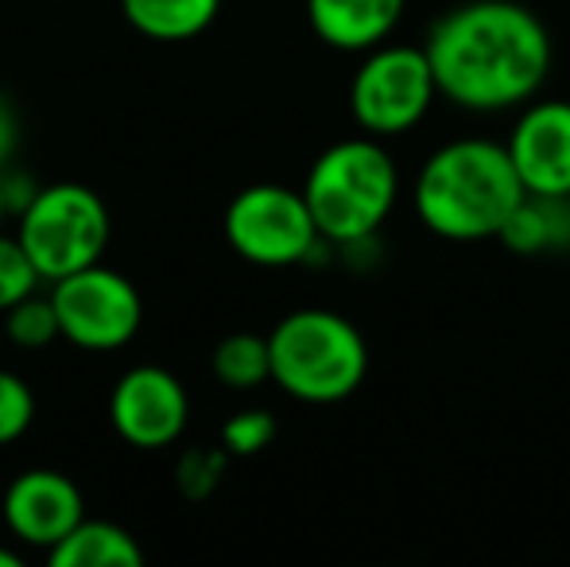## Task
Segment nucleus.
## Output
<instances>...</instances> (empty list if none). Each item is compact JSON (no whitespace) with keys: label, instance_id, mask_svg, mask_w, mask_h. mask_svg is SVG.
<instances>
[{"label":"nucleus","instance_id":"f257e3e1","mask_svg":"<svg viewBox=\"0 0 570 567\" xmlns=\"http://www.w3.org/2000/svg\"><path fill=\"white\" fill-rule=\"evenodd\" d=\"M423 47L443 101L465 114L528 106L556 62L548 23L520 0H462L431 23Z\"/></svg>","mask_w":570,"mask_h":567},{"label":"nucleus","instance_id":"f03ea898","mask_svg":"<svg viewBox=\"0 0 570 567\" xmlns=\"http://www.w3.org/2000/svg\"><path fill=\"white\" fill-rule=\"evenodd\" d=\"M524 195L509 144L489 137L446 140L423 159L412 183L420 226L454 245L497 242Z\"/></svg>","mask_w":570,"mask_h":567},{"label":"nucleus","instance_id":"7ed1b4c3","mask_svg":"<svg viewBox=\"0 0 570 567\" xmlns=\"http://www.w3.org/2000/svg\"><path fill=\"white\" fill-rule=\"evenodd\" d=\"M318 234L342 250L381 234L400 198V167L381 137H345L323 148L303 179Z\"/></svg>","mask_w":570,"mask_h":567},{"label":"nucleus","instance_id":"20e7f679","mask_svg":"<svg viewBox=\"0 0 570 567\" xmlns=\"http://www.w3.org/2000/svg\"><path fill=\"white\" fill-rule=\"evenodd\" d=\"M272 385L299 404H338L365 385L368 342L331 307L287 311L268 331Z\"/></svg>","mask_w":570,"mask_h":567},{"label":"nucleus","instance_id":"39448f33","mask_svg":"<svg viewBox=\"0 0 570 567\" xmlns=\"http://www.w3.org/2000/svg\"><path fill=\"white\" fill-rule=\"evenodd\" d=\"M109 206L86 183H51L16 218V237L47 284L90 268L109 250Z\"/></svg>","mask_w":570,"mask_h":567},{"label":"nucleus","instance_id":"423d86ee","mask_svg":"<svg viewBox=\"0 0 570 567\" xmlns=\"http://www.w3.org/2000/svg\"><path fill=\"white\" fill-rule=\"evenodd\" d=\"M443 98L423 43H381L361 55L350 78V114L368 137H404Z\"/></svg>","mask_w":570,"mask_h":567},{"label":"nucleus","instance_id":"0eeeda50","mask_svg":"<svg viewBox=\"0 0 570 567\" xmlns=\"http://www.w3.org/2000/svg\"><path fill=\"white\" fill-rule=\"evenodd\" d=\"M229 250L240 261L256 268H295L311 265L323 245H331L318 234V222L307 206L303 187H284V183H253L237 190L226 206Z\"/></svg>","mask_w":570,"mask_h":567},{"label":"nucleus","instance_id":"6e6552de","mask_svg":"<svg viewBox=\"0 0 570 567\" xmlns=\"http://www.w3.org/2000/svg\"><path fill=\"white\" fill-rule=\"evenodd\" d=\"M51 303L59 311L62 342L86 354H109L128 346L144 323V300L136 284L101 261L55 281Z\"/></svg>","mask_w":570,"mask_h":567},{"label":"nucleus","instance_id":"1a4fd4ad","mask_svg":"<svg viewBox=\"0 0 570 567\" xmlns=\"http://www.w3.org/2000/svg\"><path fill=\"white\" fill-rule=\"evenodd\" d=\"M109 424L136 451H167L187 436V385L164 365H132L109 393Z\"/></svg>","mask_w":570,"mask_h":567},{"label":"nucleus","instance_id":"9d476101","mask_svg":"<svg viewBox=\"0 0 570 567\" xmlns=\"http://www.w3.org/2000/svg\"><path fill=\"white\" fill-rule=\"evenodd\" d=\"M0 517L12 540L51 553L78 521H86V498L70 475L55 467H31L8 482Z\"/></svg>","mask_w":570,"mask_h":567},{"label":"nucleus","instance_id":"9b49d317","mask_svg":"<svg viewBox=\"0 0 570 567\" xmlns=\"http://www.w3.org/2000/svg\"><path fill=\"white\" fill-rule=\"evenodd\" d=\"M509 156L528 195H570V101L532 98L517 109Z\"/></svg>","mask_w":570,"mask_h":567},{"label":"nucleus","instance_id":"f8f14e48","mask_svg":"<svg viewBox=\"0 0 570 567\" xmlns=\"http://www.w3.org/2000/svg\"><path fill=\"white\" fill-rule=\"evenodd\" d=\"M318 43L342 55H365L396 36L407 0H303Z\"/></svg>","mask_w":570,"mask_h":567},{"label":"nucleus","instance_id":"ddd939ff","mask_svg":"<svg viewBox=\"0 0 570 567\" xmlns=\"http://www.w3.org/2000/svg\"><path fill=\"white\" fill-rule=\"evenodd\" d=\"M497 242L517 257H548L570 250V195H524Z\"/></svg>","mask_w":570,"mask_h":567},{"label":"nucleus","instance_id":"4468645a","mask_svg":"<svg viewBox=\"0 0 570 567\" xmlns=\"http://www.w3.org/2000/svg\"><path fill=\"white\" fill-rule=\"evenodd\" d=\"M51 567H136L144 564V548L128 529L101 517L78 521L59 545L47 553Z\"/></svg>","mask_w":570,"mask_h":567},{"label":"nucleus","instance_id":"2eb2a0df","mask_svg":"<svg viewBox=\"0 0 570 567\" xmlns=\"http://www.w3.org/2000/svg\"><path fill=\"white\" fill-rule=\"evenodd\" d=\"M120 12L144 39L187 43L218 20L222 0H120Z\"/></svg>","mask_w":570,"mask_h":567},{"label":"nucleus","instance_id":"dca6fc26","mask_svg":"<svg viewBox=\"0 0 570 567\" xmlns=\"http://www.w3.org/2000/svg\"><path fill=\"white\" fill-rule=\"evenodd\" d=\"M214 378L222 381L233 393H253V389L268 385L272 381V346L268 334L237 331L214 346L210 358Z\"/></svg>","mask_w":570,"mask_h":567},{"label":"nucleus","instance_id":"f3484780","mask_svg":"<svg viewBox=\"0 0 570 567\" xmlns=\"http://www.w3.org/2000/svg\"><path fill=\"white\" fill-rule=\"evenodd\" d=\"M0 326H4V342L20 350H47L55 339H62L59 326V311H55L51 295H28L16 307H8L0 315Z\"/></svg>","mask_w":570,"mask_h":567},{"label":"nucleus","instance_id":"a211bd4d","mask_svg":"<svg viewBox=\"0 0 570 567\" xmlns=\"http://www.w3.org/2000/svg\"><path fill=\"white\" fill-rule=\"evenodd\" d=\"M233 454L226 447H187L175 462V490L187 501H206L210 493H218L222 478L229 470Z\"/></svg>","mask_w":570,"mask_h":567},{"label":"nucleus","instance_id":"6ab92c4d","mask_svg":"<svg viewBox=\"0 0 570 567\" xmlns=\"http://www.w3.org/2000/svg\"><path fill=\"white\" fill-rule=\"evenodd\" d=\"M39 284H43V273L28 257L20 237L0 234V315L20 300H28V295H36Z\"/></svg>","mask_w":570,"mask_h":567},{"label":"nucleus","instance_id":"aec40b11","mask_svg":"<svg viewBox=\"0 0 570 567\" xmlns=\"http://www.w3.org/2000/svg\"><path fill=\"white\" fill-rule=\"evenodd\" d=\"M276 417L268 409H240L222 424V439L218 443L226 447L233 459H253V454L268 451L276 443Z\"/></svg>","mask_w":570,"mask_h":567},{"label":"nucleus","instance_id":"412c9836","mask_svg":"<svg viewBox=\"0 0 570 567\" xmlns=\"http://www.w3.org/2000/svg\"><path fill=\"white\" fill-rule=\"evenodd\" d=\"M36 424V393L12 370H0V447H12Z\"/></svg>","mask_w":570,"mask_h":567},{"label":"nucleus","instance_id":"4be33fe9","mask_svg":"<svg viewBox=\"0 0 570 567\" xmlns=\"http://www.w3.org/2000/svg\"><path fill=\"white\" fill-rule=\"evenodd\" d=\"M20 140H23V129H20V117H16L12 101L0 94V172H8L20 151Z\"/></svg>","mask_w":570,"mask_h":567},{"label":"nucleus","instance_id":"5701e85b","mask_svg":"<svg viewBox=\"0 0 570 567\" xmlns=\"http://www.w3.org/2000/svg\"><path fill=\"white\" fill-rule=\"evenodd\" d=\"M8 218H16L12 214V203H8V187H4V172H0V234H4Z\"/></svg>","mask_w":570,"mask_h":567},{"label":"nucleus","instance_id":"b1692460","mask_svg":"<svg viewBox=\"0 0 570 567\" xmlns=\"http://www.w3.org/2000/svg\"><path fill=\"white\" fill-rule=\"evenodd\" d=\"M0 567H20V553H12V548L0 545Z\"/></svg>","mask_w":570,"mask_h":567},{"label":"nucleus","instance_id":"393cba45","mask_svg":"<svg viewBox=\"0 0 570 567\" xmlns=\"http://www.w3.org/2000/svg\"><path fill=\"white\" fill-rule=\"evenodd\" d=\"M0 342H4V326H0Z\"/></svg>","mask_w":570,"mask_h":567}]
</instances>
